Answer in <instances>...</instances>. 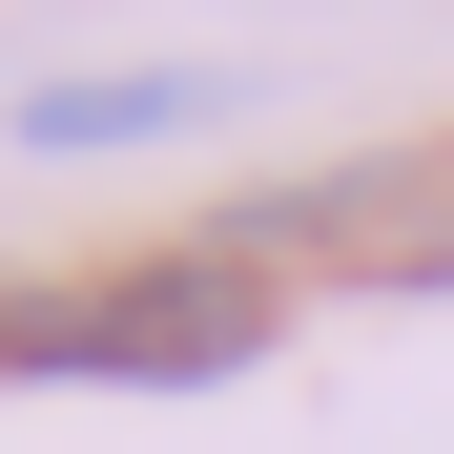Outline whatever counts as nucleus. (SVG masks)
<instances>
[{
    "instance_id": "f03ea898",
    "label": "nucleus",
    "mask_w": 454,
    "mask_h": 454,
    "mask_svg": "<svg viewBox=\"0 0 454 454\" xmlns=\"http://www.w3.org/2000/svg\"><path fill=\"white\" fill-rule=\"evenodd\" d=\"M227 83H207V62H104V83H21V145H42V166H104V145H186Z\"/></svg>"
},
{
    "instance_id": "f257e3e1",
    "label": "nucleus",
    "mask_w": 454,
    "mask_h": 454,
    "mask_svg": "<svg viewBox=\"0 0 454 454\" xmlns=\"http://www.w3.org/2000/svg\"><path fill=\"white\" fill-rule=\"evenodd\" d=\"M269 351V269L248 248H166L145 289H83V310H0V372H248Z\"/></svg>"
}]
</instances>
